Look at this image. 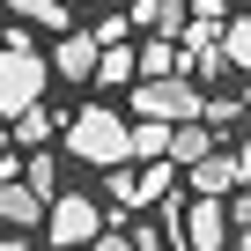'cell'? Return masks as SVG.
I'll return each mask as SVG.
<instances>
[{"label":"cell","instance_id":"1","mask_svg":"<svg viewBox=\"0 0 251 251\" xmlns=\"http://www.w3.org/2000/svg\"><path fill=\"white\" fill-rule=\"evenodd\" d=\"M45 89H52L45 52L30 45V30H8V37H0V118H15V111L45 103Z\"/></svg>","mask_w":251,"mask_h":251},{"label":"cell","instance_id":"2","mask_svg":"<svg viewBox=\"0 0 251 251\" xmlns=\"http://www.w3.org/2000/svg\"><path fill=\"white\" fill-rule=\"evenodd\" d=\"M67 155H74V163H89V170H111V163H126V118H118L111 103H89V111H74V118H67Z\"/></svg>","mask_w":251,"mask_h":251},{"label":"cell","instance_id":"3","mask_svg":"<svg viewBox=\"0 0 251 251\" xmlns=\"http://www.w3.org/2000/svg\"><path fill=\"white\" fill-rule=\"evenodd\" d=\"M200 103H207V89H192L185 74H170V81H133V111L155 118V126H185V118H200Z\"/></svg>","mask_w":251,"mask_h":251},{"label":"cell","instance_id":"4","mask_svg":"<svg viewBox=\"0 0 251 251\" xmlns=\"http://www.w3.org/2000/svg\"><path fill=\"white\" fill-rule=\"evenodd\" d=\"M45 229H52L59 251H81V244L103 229V207H96L89 192H59V200H45Z\"/></svg>","mask_w":251,"mask_h":251},{"label":"cell","instance_id":"5","mask_svg":"<svg viewBox=\"0 0 251 251\" xmlns=\"http://www.w3.org/2000/svg\"><path fill=\"white\" fill-rule=\"evenodd\" d=\"M236 185H244V133H222V148L192 163V200H229Z\"/></svg>","mask_w":251,"mask_h":251},{"label":"cell","instance_id":"6","mask_svg":"<svg viewBox=\"0 0 251 251\" xmlns=\"http://www.w3.org/2000/svg\"><path fill=\"white\" fill-rule=\"evenodd\" d=\"M52 81H89L96 74V37L89 30H59V45H52Z\"/></svg>","mask_w":251,"mask_h":251},{"label":"cell","instance_id":"7","mask_svg":"<svg viewBox=\"0 0 251 251\" xmlns=\"http://www.w3.org/2000/svg\"><path fill=\"white\" fill-rule=\"evenodd\" d=\"M222 148V133H214V126L207 118H185V126H170V148H163V163L170 170H192L200 155H214Z\"/></svg>","mask_w":251,"mask_h":251},{"label":"cell","instance_id":"8","mask_svg":"<svg viewBox=\"0 0 251 251\" xmlns=\"http://www.w3.org/2000/svg\"><path fill=\"white\" fill-rule=\"evenodd\" d=\"M126 30H148V37H177V23H185V0H126V15H118Z\"/></svg>","mask_w":251,"mask_h":251},{"label":"cell","instance_id":"9","mask_svg":"<svg viewBox=\"0 0 251 251\" xmlns=\"http://www.w3.org/2000/svg\"><path fill=\"white\" fill-rule=\"evenodd\" d=\"M0 222H8V229H37V222H45V200H37L23 177H0Z\"/></svg>","mask_w":251,"mask_h":251},{"label":"cell","instance_id":"10","mask_svg":"<svg viewBox=\"0 0 251 251\" xmlns=\"http://www.w3.org/2000/svg\"><path fill=\"white\" fill-rule=\"evenodd\" d=\"M185 67V52L170 45V37H141V52H133V81H170Z\"/></svg>","mask_w":251,"mask_h":251},{"label":"cell","instance_id":"11","mask_svg":"<svg viewBox=\"0 0 251 251\" xmlns=\"http://www.w3.org/2000/svg\"><path fill=\"white\" fill-rule=\"evenodd\" d=\"M163 148H170V126H155V118L126 126V163H163Z\"/></svg>","mask_w":251,"mask_h":251},{"label":"cell","instance_id":"12","mask_svg":"<svg viewBox=\"0 0 251 251\" xmlns=\"http://www.w3.org/2000/svg\"><path fill=\"white\" fill-rule=\"evenodd\" d=\"M52 133H59V118H52L45 103H30V111H15V118H8V141H23V148H45Z\"/></svg>","mask_w":251,"mask_h":251},{"label":"cell","instance_id":"13","mask_svg":"<svg viewBox=\"0 0 251 251\" xmlns=\"http://www.w3.org/2000/svg\"><path fill=\"white\" fill-rule=\"evenodd\" d=\"M214 37H222V45H214V52H222V67H229V74H244V59H251V30H244V15H222V30H214Z\"/></svg>","mask_w":251,"mask_h":251},{"label":"cell","instance_id":"14","mask_svg":"<svg viewBox=\"0 0 251 251\" xmlns=\"http://www.w3.org/2000/svg\"><path fill=\"white\" fill-rule=\"evenodd\" d=\"M96 207H111V214H141V200H133V170H126V163L103 170V200H96Z\"/></svg>","mask_w":251,"mask_h":251},{"label":"cell","instance_id":"15","mask_svg":"<svg viewBox=\"0 0 251 251\" xmlns=\"http://www.w3.org/2000/svg\"><path fill=\"white\" fill-rule=\"evenodd\" d=\"M89 81H103V89H126V81H133V52H126V45H103Z\"/></svg>","mask_w":251,"mask_h":251},{"label":"cell","instance_id":"16","mask_svg":"<svg viewBox=\"0 0 251 251\" xmlns=\"http://www.w3.org/2000/svg\"><path fill=\"white\" fill-rule=\"evenodd\" d=\"M170 177H177L170 163H141V170H133V200H141V207H155V200L170 192Z\"/></svg>","mask_w":251,"mask_h":251},{"label":"cell","instance_id":"17","mask_svg":"<svg viewBox=\"0 0 251 251\" xmlns=\"http://www.w3.org/2000/svg\"><path fill=\"white\" fill-rule=\"evenodd\" d=\"M8 8L23 23H37V30H67V0H8Z\"/></svg>","mask_w":251,"mask_h":251},{"label":"cell","instance_id":"18","mask_svg":"<svg viewBox=\"0 0 251 251\" xmlns=\"http://www.w3.org/2000/svg\"><path fill=\"white\" fill-rule=\"evenodd\" d=\"M23 185H30L37 200H59V163H52V155H30V170H23Z\"/></svg>","mask_w":251,"mask_h":251},{"label":"cell","instance_id":"19","mask_svg":"<svg viewBox=\"0 0 251 251\" xmlns=\"http://www.w3.org/2000/svg\"><path fill=\"white\" fill-rule=\"evenodd\" d=\"M89 37H96V52H103V45H126V23H118V15H103V23H96Z\"/></svg>","mask_w":251,"mask_h":251},{"label":"cell","instance_id":"20","mask_svg":"<svg viewBox=\"0 0 251 251\" xmlns=\"http://www.w3.org/2000/svg\"><path fill=\"white\" fill-rule=\"evenodd\" d=\"M81 251H133V244H126V236H118V229H96V236H89V244H81Z\"/></svg>","mask_w":251,"mask_h":251},{"label":"cell","instance_id":"21","mask_svg":"<svg viewBox=\"0 0 251 251\" xmlns=\"http://www.w3.org/2000/svg\"><path fill=\"white\" fill-rule=\"evenodd\" d=\"M0 155H8V126H0Z\"/></svg>","mask_w":251,"mask_h":251},{"label":"cell","instance_id":"22","mask_svg":"<svg viewBox=\"0 0 251 251\" xmlns=\"http://www.w3.org/2000/svg\"><path fill=\"white\" fill-rule=\"evenodd\" d=\"M229 251H236V244H229Z\"/></svg>","mask_w":251,"mask_h":251}]
</instances>
